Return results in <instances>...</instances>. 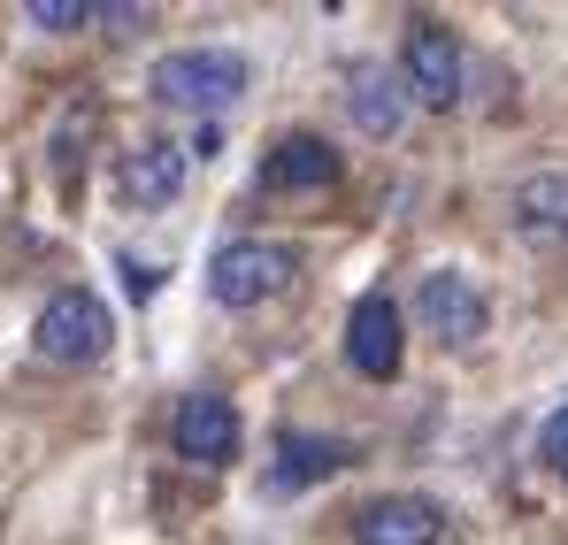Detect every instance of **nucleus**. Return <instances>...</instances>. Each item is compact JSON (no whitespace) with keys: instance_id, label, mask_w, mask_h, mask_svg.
<instances>
[{"instance_id":"5","label":"nucleus","mask_w":568,"mask_h":545,"mask_svg":"<svg viewBox=\"0 0 568 545\" xmlns=\"http://www.w3.org/2000/svg\"><path fill=\"white\" fill-rule=\"evenodd\" d=\"M170 446H178V461H192V468H231V461H239V407H231L223 392H192V400H178Z\"/></svg>"},{"instance_id":"16","label":"nucleus","mask_w":568,"mask_h":545,"mask_svg":"<svg viewBox=\"0 0 568 545\" xmlns=\"http://www.w3.org/2000/svg\"><path fill=\"white\" fill-rule=\"evenodd\" d=\"M154 284H162V276H154V270H139V262L123 254V292H131V300H154Z\"/></svg>"},{"instance_id":"7","label":"nucleus","mask_w":568,"mask_h":545,"mask_svg":"<svg viewBox=\"0 0 568 545\" xmlns=\"http://www.w3.org/2000/svg\"><path fill=\"white\" fill-rule=\"evenodd\" d=\"M346 362H354V376H369V384H392V376H399L407 346H399V307H392V292H362V300L346 307Z\"/></svg>"},{"instance_id":"15","label":"nucleus","mask_w":568,"mask_h":545,"mask_svg":"<svg viewBox=\"0 0 568 545\" xmlns=\"http://www.w3.org/2000/svg\"><path fill=\"white\" fill-rule=\"evenodd\" d=\"M538 461H546L554 476H568V407H554V415L538 423Z\"/></svg>"},{"instance_id":"10","label":"nucleus","mask_w":568,"mask_h":545,"mask_svg":"<svg viewBox=\"0 0 568 545\" xmlns=\"http://www.w3.org/2000/svg\"><path fill=\"white\" fill-rule=\"evenodd\" d=\"M185 162H192V147H178V139H139V147L123 154L115 184H123L131 208H170V200L185 192Z\"/></svg>"},{"instance_id":"12","label":"nucleus","mask_w":568,"mask_h":545,"mask_svg":"<svg viewBox=\"0 0 568 545\" xmlns=\"http://www.w3.org/2000/svg\"><path fill=\"white\" fill-rule=\"evenodd\" d=\"M407 78H392V70H354V92H346V108H354V123H362V139H399V123H407Z\"/></svg>"},{"instance_id":"11","label":"nucleus","mask_w":568,"mask_h":545,"mask_svg":"<svg viewBox=\"0 0 568 545\" xmlns=\"http://www.w3.org/2000/svg\"><path fill=\"white\" fill-rule=\"evenodd\" d=\"M515 231L538 246H568V170H538L515 184Z\"/></svg>"},{"instance_id":"13","label":"nucleus","mask_w":568,"mask_h":545,"mask_svg":"<svg viewBox=\"0 0 568 545\" xmlns=\"http://www.w3.org/2000/svg\"><path fill=\"white\" fill-rule=\"evenodd\" d=\"M354 461L346 438H315V431H277V492H307L323 476H338Z\"/></svg>"},{"instance_id":"14","label":"nucleus","mask_w":568,"mask_h":545,"mask_svg":"<svg viewBox=\"0 0 568 545\" xmlns=\"http://www.w3.org/2000/svg\"><path fill=\"white\" fill-rule=\"evenodd\" d=\"M23 16H31L39 31H85V23H100V8H93V0H31Z\"/></svg>"},{"instance_id":"2","label":"nucleus","mask_w":568,"mask_h":545,"mask_svg":"<svg viewBox=\"0 0 568 545\" xmlns=\"http://www.w3.org/2000/svg\"><path fill=\"white\" fill-rule=\"evenodd\" d=\"M108 339H115V323H108L100 292H85V284H62V292L39 307V323H31V346L54 369H93L100 354H108Z\"/></svg>"},{"instance_id":"6","label":"nucleus","mask_w":568,"mask_h":545,"mask_svg":"<svg viewBox=\"0 0 568 545\" xmlns=\"http://www.w3.org/2000/svg\"><path fill=\"white\" fill-rule=\"evenodd\" d=\"M415 315H423V331L446 339V346H476L484 323H491L476 276H462V270H430V276H423V284H415Z\"/></svg>"},{"instance_id":"8","label":"nucleus","mask_w":568,"mask_h":545,"mask_svg":"<svg viewBox=\"0 0 568 545\" xmlns=\"http://www.w3.org/2000/svg\"><path fill=\"white\" fill-rule=\"evenodd\" d=\"M446 538V507L423 492H384L354 507V545H438Z\"/></svg>"},{"instance_id":"9","label":"nucleus","mask_w":568,"mask_h":545,"mask_svg":"<svg viewBox=\"0 0 568 545\" xmlns=\"http://www.w3.org/2000/svg\"><path fill=\"white\" fill-rule=\"evenodd\" d=\"M254 184L262 192H323V184H338V147L315 139V131H284L277 147L262 154Z\"/></svg>"},{"instance_id":"3","label":"nucleus","mask_w":568,"mask_h":545,"mask_svg":"<svg viewBox=\"0 0 568 545\" xmlns=\"http://www.w3.org/2000/svg\"><path fill=\"white\" fill-rule=\"evenodd\" d=\"M292 276H300V254L284 239H231L207 262V292H215V307H262Z\"/></svg>"},{"instance_id":"1","label":"nucleus","mask_w":568,"mask_h":545,"mask_svg":"<svg viewBox=\"0 0 568 545\" xmlns=\"http://www.w3.org/2000/svg\"><path fill=\"white\" fill-rule=\"evenodd\" d=\"M246 54L239 47H178V54H162L154 70H146V92L162 100V108H207V115H223L239 92H246Z\"/></svg>"},{"instance_id":"4","label":"nucleus","mask_w":568,"mask_h":545,"mask_svg":"<svg viewBox=\"0 0 568 545\" xmlns=\"http://www.w3.org/2000/svg\"><path fill=\"white\" fill-rule=\"evenodd\" d=\"M399 78L407 92L423 100V108H454L462 100V78H469V62H462V39L446 31V23H430V16H415L407 23V47H399Z\"/></svg>"}]
</instances>
